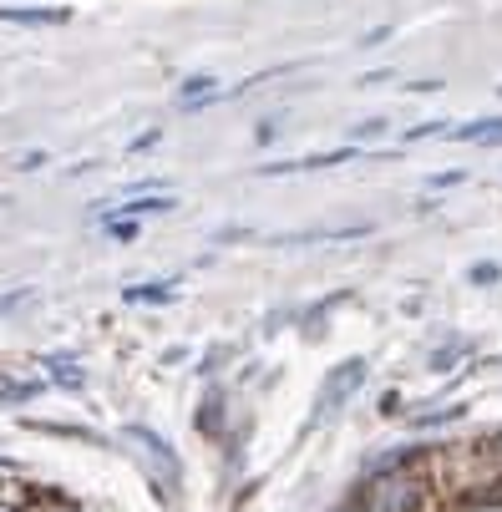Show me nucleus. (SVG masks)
Returning a JSON list of instances; mask_svg holds the SVG:
<instances>
[{"label": "nucleus", "mask_w": 502, "mask_h": 512, "mask_svg": "<svg viewBox=\"0 0 502 512\" xmlns=\"http://www.w3.org/2000/svg\"><path fill=\"white\" fill-rule=\"evenodd\" d=\"M355 502H361V512H432L437 507V487H432V472H426V452H416L401 467L366 472Z\"/></svg>", "instance_id": "nucleus-1"}, {"label": "nucleus", "mask_w": 502, "mask_h": 512, "mask_svg": "<svg viewBox=\"0 0 502 512\" xmlns=\"http://www.w3.org/2000/svg\"><path fill=\"white\" fill-rule=\"evenodd\" d=\"M122 436H127V442H132L142 457H148V462L158 467V497H163V487H168V492H173V487H183V462H178V452L168 447V436H158L153 426H127Z\"/></svg>", "instance_id": "nucleus-2"}, {"label": "nucleus", "mask_w": 502, "mask_h": 512, "mask_svg": "<svg viewBox=\"0 0 502 512\" xmlns=\"http://www.w3.org/2000/svg\"><path fill=\"white\" fill-rule=\"evenodd\" d=\"M366 371H371V365H366L361 355L345 360V365H335V371L325 376V386H320V416H335L355 391H361V386H366Z\"/></svg>", "instance_id": "nucleus-3"}, {"label": "nucleus", "mask_w": 502, "mask_h": 512, "mask_svg": "<svg viewBox=\"0 0 502 512\" xmlns=\"http://www.w3.org/2000/svg\"><path fill=\"white\" fill-rule=\"evenodd\" d=\"M41 371H46V381H51L56 391H66V396H82V391H87V365H82V355L51 350V355H41Z\"/></svg>", "instance_id": "nucleus-4"}, {"label": "nucleus", "mask_w": 502, "mask_h": 512, "mask_svg": "<svg viewBox=\"0 0 502 512\" xmlns=\"http://www.w3.org/2000/svg\"><path fill=\"white\" fill-rule=\"evenodd\" d=\"M355 163V148H335V153H310V158H284V163H264L259 178H284V173H320V168H340Z\"/></svg>", "instance_id": "nucleus-5"}, {"label": "nucleus", "mask_w": 502, "mask_h": 512, "mask_svg": "<svg viewBox=\"0 0 502 512\" xmlns=\"http://www.w3.org/2000/svg\"><path fill=\"white\" fill-rule=\"evenodd\" d=\"M0 26H71L66 6H0Z\"/></svg>", "instance_id": "nucleus-6"}, {"label": "nucleus", "mask_w": 502, "mask_h": 512, "mask_svg": "<svg viewBox=\"0 0 502 512\" xmlns=\"http://www.w3.org/2000/svg\"><path fill=\"white\" fill-rule=\"evenodd\" d=\"M51 381L46 376H11V371H0V406H31Z\"/></svg>", "instance_id": "nucleus-7"}, {"label": "nucleus", "mask_w": 502, "mask_h": 512, "mask_svg": "<svg viewBox=\"0 0 502 512\" xmlns=\"http://www.w3.org/2000/svg\"><path fill=\"white\" fill-rule=\"evenodd\" d=\"M178 208V198L173 193H142V198H132V203H117L112 213L117 218H153V213H173ZM107 218V213H102Z\"/></svg>", "instance_id": "nucleus-8"}, {"label": "nucleus", "mask_w": 502, "mask_h": 512, "mask_svg": "<svg viewBox=\"0 0 502 512\" xmlns=\"http://www.w3.org/2000/svg\"><path fill=\"white\" fill-rule=\"evenodd\" d=\"M447 137L452 142H477V148H497V142H502V117H477L467 127H452Z\"/></svg>", "instance_id": "nucleus-9"}, {"label": "nucleus", "mask_w": 502, "mask_h": 512, "mask_svg": "<svg viewBox=\"0 0 502 512\" xmlns=\"http://www.w3.org/2000/svg\"><path fill=\"white\" fill-rule=\"evenodd\" d=\"M173 295H178V279H148V284L122 289V300H127V305H168Z\"/></svg>", "instance_id": "nucleus-10"}, {"label": "nucleus", "mask_w": 502, "mask_h": 512, "mask_svg": "<svg viewBox=\"0 0 502 512\" xmlns=\"http://www.w3.org/2000/svg\"><path fill=\"white\" fill-rule=\"evenodd\" d=\"M0 512H41V492L21 482H0Z\"/></svg>", "instance_id": "nucleus-11"}, {"label": "nucleus", "mask_w": 502, "mask_h": 512, "mask_svg": "<svg viewBox=\"0 0 502 512\" xmlns=\"http://www.w3.org/2000/svg\"><path fill=\"white\" fill-rule=\"evenodd\" d=\"M21 426H26V431H46V436H71V442H97V431H87V426H66V421H36V416H26Z\"/></svg>", "instance_id": "nucleus-12"}, {"label": "nucleus", "mask_w": 502, "mask_h": 512, "mask_svg": "<svg viewBox=\"0 0 502 512\" xmlns=\"http://www.w3.org/2000/svg\"><path fill=\"white\" fill-rule=\"evenodd\" d=\"M219 416H224V396H219V391H208V401L198 406V431L219 436Z\"/></svg>", "instance_id": "nucleus-13"}, {"label": "nucleus", "mask_w": 502, "mask_h": 512, "mask_svg": "<svg viewBox=\"0 0 502 512\" xmlns=\"http://www.w3.org/2000/svg\"><path fill=\"white\" fill-rule=\"evenodd\" d=\"M457 416H467V406H442V411H416V416H411V426H416V431H426V426H447V421H457Z\"/></svg>", "instance_id": "nucleus-14"}, {"label": "nucleus", "mask_w": 502, "mask_h": 512, "mask_svg": "<svg viewBox=\"0 0 502 512\" xmlns=\"http://www.w3.org/2000/svg\"><path fill=\"white\" fill-rule=\"evenodd\" d=\"M102 229H107V239L132 244V239H137V218H117V213H107V218H102Z\"/></svg>", "instance_id": "nucleus-15"}, {"label": "nucleus", "mask_w": 502, "mask_h": 512, "mask_svg": "<svg viewBox=\"0 0 502 512\" xmlns=\"http://www.w3.org/2000/svg\"><path fill=\"white\" fill-rule=\"evenodd\" d=\"M31 300H36V289H31V284H16L11 295H0V320L16 315V310H21V305H31Z\"/></svg>", "instance_id": "nucleus-16"}, {"label": "nucleus", "mask_w": 502, "mask_h": 512, "mask_svg": "<svg viewBox=\"0 0 502 512\" xmlns=\"http://www.w3.org/2000/svg\"><path fill=\"white\" fill-rule=\"evenodd\" d=\"M467 355V340H452V345H442L437 355H432V371H452V360H462Z\"/></svg>", "instance_id": "nucleus-17"}, {"label": "nucleus", "mask_w": 502, "mask_h": 512, "mask_svg": "<svg viewBox=\"0 0 502 512\" xmlns=\"http://www.w3.org/2000/svg\"><path fill=\"white\" fill-rule=\"evenodd\" d=\"M41 512H87V507L71 502V497H61V492H41Z\"/></svg>", "instance_id": "nucleus-18"}, {"label": "nucleus", "mask_w": 502, "mask_h": 512, "mask_svg": "<svg viewBox=\"0 0 502 512\" xmlns=\"http://www.w3.org/2000/svg\"><path fill=\"white\" fill-rule=\"evenodd\" d=\"M442 132H452V127L447 122H421V127L406 132V142H426V137H442Z\"/></svg>", "instance_id": "nucleus-19"}, {"label": "nucleus", "mask_w": 502, "mask_h": 512, "mask_svg": "<svg viewBox=\"0 0 502 512\" xmlns=\"http://www.w3.org/2000/svg\"><path fill=\"white\" fill-rule=\"evenodd\" d=\"M467 279H472V284H497V279H502V269H497V264H472V274H467Z\"/></svg>", "instance_id": "nucleus-20"}, {"label": "nucleus", "mask_w": 502, "mask_h": 512, "mask_svg": "<svg viewBox=\"0 0 502 512\" xmlns=\"http://www.w3.org/2000/svg\"><path fill=\"white\" fill-rule=\"evenodd\" d=\"M381 132H386V117H371V122L355 127V137H381Z\"/></svg>", "instance_id": "nucleus-21"}, {"label": "nucleus", "mask_w": 502, "mask_h": 512, "mask_svg": "<svg viewBox=\"0 0 502 512\" xmlns=\"http://www.w3.org/2000/svg\"><path fill=\"white\" fill-rule=\"evenodd\" d=\"M46 163H51L46 153H26V158H21L16 168H21V173H36V168H46Z\"/></svg>", "instance_id": "nucleus-22"}, {"label": "nucleus", "mask_w": 502, "mask_h": 512, "mask_svg": "<svg viewBox=\"0 0 502 512\" xmlns=\"http://www.w3.org/2000/svg\"><path fill=\"white\" fill-rule=\"evenodd\" d=\"M396 411H401V396L386 391V396H381V416H396Z\"/></svg>", "instance_id": "nucleus-23"}, {"label": "nucleus", "mask_w": 502, "mask_h": 512, "mask_svg": "<svg viewBox=\"0 0 502 512\" xmlns=\"http://www.w3.org/2000/svg\"><path fill=\"white\" fill-rule=\"evenodd\" d=\"M254 137H259V142H274V137H279V122H274V117H269V122H264V127H259V132H254Z\"/></svg>", "instance_id": "nucleus-24"}, {"label": "nucleus", "mask_w": 502, "mask_h": 512, "mask_svg": "<svg viewBox=\"0 0 502 512\" xmlns=\"http://www.w3.org/2000/svg\"><path fill=\"white\" fill-rule=\"evenodd\" d=\"M462 178H467V173H437L432 188H452V183H462Z\"/></svg>", "instance_id": "nucleus-25"}, {"label": "nucleus", "mask_w": 502, "mask_h": 512, "mask_svg": "<svg viewBox=\"0 0 502 512\" xmlns=\"http://www.w3.org/2000/svg\"><path fill=\"white\" fill-rule=\"evenodd\" d=\"M335 512H361V502H355V497H345V502H340Z\"/></svg>", "instance_id": "nucleus-26"}, {"label": "nucleus", "mask_w": 502, "mask_h": 512, "mask_svg": "<svg viewBox=\"0 0 502 512\" xmlns=\"http://www.w3.org/2000/svg\"><path fill=\"white\" fill-rule=\"evenodd\" d=\"M432 512H452V507H432Z\"/></svg>", "instance_id": "nucleus-27"}]
</instances>
